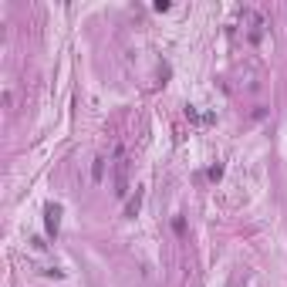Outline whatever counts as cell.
<instances>
[{"label": "cell", "instance_id": "obj_3", "mask_svg": "<svg viewBox=\"0 0 287 287\" xmlns=\"http://www.w3.org/2000/svg\"><path fill=\"white\" fill-rule=\"evenodd\" d=\"M139 206H142V190H135V196L129 199V216H135V213H139Z\"/></svg>", "mask_w": 287, "mask_h": 287}, {"label": "cell", "instance_id": "obj_1", "mask_svg": "<svg viewBox=\"0 0 287 287\" xmlns=\"http://www.w3.org/2000/svg\"><path fill=\"white\" fill-rule=\"evenodd\" d=\"M115 196H129V155L122 145L115 149Z\"/></svg>", "mask_w": 287, "mask_h": 287}, {"label": "cell", "instance_id": "obj_2", "mask_svg": "<svg viewBox=\"0 0 287 287\" xmlns=\"http://www.w3.org/2000/svg\"><path fill=\"white\" fill-rule=\"evenodd\" d=\"M44 227H48L51 237H57V230H61V206L57 203H48L44 206Z\"/></svg>", "mask_w": 287, "mask_h": 287}]
</instances>
